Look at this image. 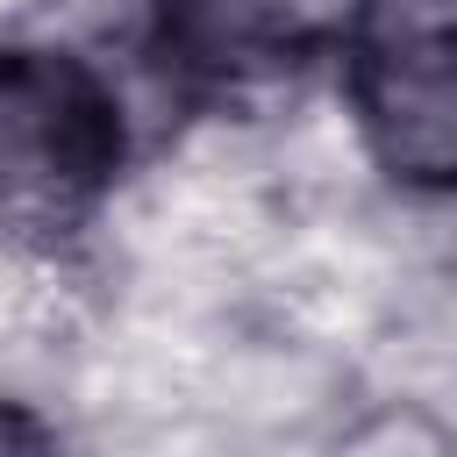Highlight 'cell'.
I'll return each mask as SVG.
<instances>
[{
    "label": "cell",
    "instance_id": "cell-3",
    "mask_svg": "<svg viewBox=\"0 0 457 457\" xmlns=\"http://www.w3.org/2000/svg\"><path fill=\"white\" fill-rule=\"evenodd\" d=\"M336 457H457V450H450V436H443L436 414H421V407H378V414H364L336 443Z\"/></svg>",
    "mask_w": 457,
    "mask_h": 457
},
{
    "label": "cell",
    "instance_id": "cell-2",
    "mask_svg": "<svg viewBox=\"0 0 457 457\" xmlns=\"http://www.w3.org/2000/svg\"><path fill=\"white\" fill-rule=\"evenodd\" d=\"M336 93L393 193L457 200V29H336Z\"/></svg>",
    "mask_w": 457,
    "mask_h": 457
},
{
    "label": "cell",
    "instance_id": "cell-1",
    "mask_svg": "<svg viewBox=\"0 0 457 457\" xmlns=\"http://www.w3.org/2000/svg\"><path fill=\"white\" fill-rule=\"evenodd\" d=\"M136 164V107L121 71L71 36L0 43V243L29 257L71 250Z\"/></svg>",
    "mask_w": 457,
    "mask_h": 457
},
{
    "label": "cell",
    "instance_id": "cell-4",
    "mask_svg": "<svg viewBox=\"0 0 457 457\" xmlns=\"http://www.w3.org/2000/svg\"><path fill=\"white\" fill-rule=\"evenodd\" d=\"M0 457H64V436L36 400L0 393Z\"/></svg>",
    "mask_w": 457,
    "mask_h": 457
}]
</instances>
